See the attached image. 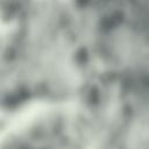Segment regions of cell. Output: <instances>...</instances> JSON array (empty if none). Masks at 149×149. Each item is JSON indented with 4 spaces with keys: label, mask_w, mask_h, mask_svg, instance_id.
<instances>
[{
    "label": "cell",
    "mask_w": 149,
    "mask_h": 149,
    "mask_svg": "<svg viewBox=\"0 0 149 149\" xmlns=\"http://www.w3.org/2000/svg\"><path fill=\"white\" fill-rule=\"evenodd\" d=\"M2 149H92V135L81 109L55 105L10 127Z\"/></svg>",
    "instance_id": "2"
},
{
    "label": "cell",
    "mask_w": 149,
    "mask_h": 149,
    "mask_svg": "<svg viewBox=\"0 0 149 149\" xmlns=\"http://www.w3.org/2000/svg\"><path fill=\"white\" fill-rule=\"evenodd\" d=\"M2 48V101L10 111L81 97L97 73L91 16L73 0H31Z\"/></svg>",
    "instance_id": "1"
}]
</instances>
